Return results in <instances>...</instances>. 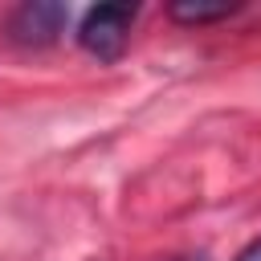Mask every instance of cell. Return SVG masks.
Masks as SVG:
<instances>
[{
    "label": "cell",
    "instance_id": "6da1fadb",
    "mask_svg": "<svg viewBox=\"0 0 261 261\" xmlns=\"http://www.w3.org/2000/svg\"><path fill=\"white\" fill-rule=\"evenodd\" d=\"M130 24H135V8L130 4H98V8H90L82 16L77 45L98 61H118L126 41H130Z\"/></svg>",
    "mask_w": 261,
    "mask_h": 261
},
{
    "label": "cell",
    "instance_id": "7a4b0ae2",
    "mask_svg": "<svg viewBox=\"0 0 261 261\" xmlns=\"http://www.w3.org/2000/svg\"><path fill=\"white\" fill-rule=\"evenodd\" d=\"M69 24V8L53 4V0H29L20 8L8 12L4 20V37L20 49H45L61 37V29Z\"/></svg>",
    "mask_w": 261,
    "mask_h": 261
},
{
    "label": "cell",
    "instance_id": "3957f363",
    "mask_svg": "<svg viewBox=\"0 0 261 261\" xmlns=\"http://www.w3.org/2000/svg\"><path fill=\"white\" fill-rule=\"evenodd\" d=\"M232 12H237V4H175L171 20H179V24H212V20H224Z\"/></svg>",
    "mask_w": 261,
    "mask_h": 261
},
{
    "label": "cell",
    "instance_id": "277c9868",
    "mask_svg": "<svg viewBox=\"0 0 261 261\" xmlns=\"http://www.w3.org/2000/svg\"><path fill=\"white\" fill-rule=\"evenodd\" d=\"M237 261H261V237H257L253 245H245V249L237 253Z\"/></svg>",
    "mask_w": 261,
    "mask_h": 261
},
{
    "label": "cell",
    "instance_id": "5b68a950",
    "mask_svg": "<svg viewBox=\"0 0 261 261\" xmlns=\"http://www.w3.org/2000/svg\"><path fill=\"white\" fill-rule=\"evenodd\" d=\"M167 261H208V253H175V257H167Z\"/></svg>",
    "mask_w": 261,
    "mask_h": 261
}]
</instances>
